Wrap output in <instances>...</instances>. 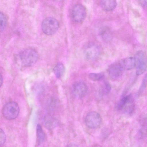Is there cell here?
I'll use <instances>...</instances> for the list:
<instances>
[{"mask_svg":"<svg viewBox=\"0 0 147 147\" xmlns=\"http://www.w3.org/2000/svg\"><path fill=\"white\" fill-rule=\"evenodd\" d=\"M38 55L37 52L32 49H25L21 52L18 57V61L21 66L25 67L32 66L37 61Z\"/></svg>","mask_w":147,"mask_h":147,"instance_id":"cell-1","label":"cell"},{"mask_svg":"<svg viewBox=\"0 0 147 147\" xmlns=\"http://www.w3.org/2000/svg\"><path fill=\"white\" fill-rule=\"evenodd\" d=\"M134 102L132 96L129 94L123 97L118 102L117 109L127 114H130L134 110Z\"/></svg>","mask_w":147,"mask_h":147,"instance_id":"cell-2","label":"cell"},{"mask_svg":"<svg viewBox=\"0 0 147 147\" xmlns=\"http://www.w3.org/2000/svg\"><path fill=\"white\" fill-rule=\"evenodd\" d=\"M20 109L18 104L15 102H9L3 107L2 113L3 116L9 120L13 119L18 116Z\"/></svg>","mask_w":147,"mask_h":147,"instance_id":"cell-3","label":"cell"},{"mask_svg":"<svg viewBox=\"0 0 147 147\" xmlns=\"http://www.w3.org/2000/svg\"><path fill=\"white\" fill-rule=\"evenodd\" d=\"M59 24L56 19L53 17H48L42 22L41 28L43 32L48 35H52L57 30Z\"/></svg>","mask_w":147,"mask_h":147,"instance_id":"cell-4","label":"cell"},{"mask_svg":"<svg viewBox=\"0 0 147 147\" xmlns=\"http://www.w3.org/2000/svg\"><path fill=\"white\" fill-rule=\"evenodd\" d=\"M85 123L86 126L91 129H95L100 126L102 119L100 115L95 111L91 112L86 115Z\"/></svg>","mask_w":147,"mask_h":147,"instance_id":"cell-5","label":"cell"},{"mask_svg":"<svg viewBox=\"0 0 147 147\" xmlns=\"http://www.w3.org/2000/svg\"><path fill=\"white\" fill-rule=\"evenodd\" d=\"M98 46L93 43L88 44L85 47L84 54L86 58L89 60H93L97 58L100 53Z\"/></svg>","mask_w":147,"mask_h":147,"instance_id":"cell-6","label":"cell"},{"mask_svg":"<svg viewBox=\"0 0 147 147\" xmlns=\"http://www.w3.org/2000/svg\"><path fill=\"white\" fill-rule=\"evenodd\" d=\"M136 60V73L139 76L143 74L147 68V63L145 55L142 51H138L135 57Z\"/></svg>","mask_w":147,"mask_h":147,"instance_id":"cell-7","label":"cell"},{"mask_svg":"<svg viewBox=\"0 0 147 147\" xmlns=\"http://www.w3.org/2000/svg\"><path fill=\"white\" fill-rule=\"evenodd\" d=\"M86 15V9L82 5L77 4L74 5L71 12V17L74 21L81 23L84 20Z\"/></svg>","mask_w":147,"mask_h":147,"instance_id":"cell-8","label":"cell"},{"mask_svg":"<svg viewBox=\"0 0 147 147\" xmlns=\"http://www.w3.org/2000/svg\"><path fill=\"white\" fill-rule=\"evenodd\" d=\"M72 92L74 95L79 98L84 97L87 91V87L86 84L82 81L74 82L72 87Z\"/></svg>","mask_w":147,"mask_h":147,"instance_id":"cell-9","label":"cell"},{"mask_svg":"<svg viewBox=\"0 0 147 147\" xmlns=\"http://www.w3.org/2000/svg\"><path fill=\"white\" fill-rule=\"evenodd\" d=\"M124 69L120 62L111 65L108 69V74L110 77L113 79H117L121 76Z\"/></svg>","mask_w":147,"mask_h":147,"instance_id":"cell-10","label":"cell"},{"mask_svg":"<svg viewBox=\"0 0 147 147\" xmlns=\"http://www.w3.org/2000/svg\"><path fill=\"white\" fill-rule=\"evenodd\" d=\"M124 69L130 70L136 66V60L135 57H130L123 59L120 62Z\"/></svg>","mask_w":147,"mask_h":147,"instance_id":"cell-11","label":"cell"},{"mask_svg":"<svg viewBox=\"0 0 147 147\" xmlns=\"http://www.w3.org/2000/svg\"><path fill=\"white\" fill-rule=\"evenodd\" d=\"M100 4L102 8L106 11H111L116 7V0H100Z\"/></svg>","mask_w":147,"mask_h":147,"instance_id":"cell-12","label":"cell"},{"mask_svg":"<svg viewBox=\"0 0 147 147\" xmlns=\"http://www.w3.org/2000/svg\"><path fill=\"white\" fill-rule=\"evenodd\" d=\"M64 70V66L61 63H58L56 64L53 69L54 74L57 78H60L63 76Z\"/></svg>","mask_w":147,"mask_h":147,"instance_id":"cell-13","label":"cell"},{"mask_svg":"<svg viewBox=\"0 0 147 147\" xmlns=\"http://www.w3.org/2000/svg\"><path fill=\"white\" fill-rule=\"evenodd\" d=\"M37 142L40 144L43 142L45 139V134L40 125L38 124L36 127Z\"/></svg>","mask_w":147,"mask_h":147,"instance_id":"cell-14","label":"cell"},{"mask_svg":"<svg viewBox=\"0 0 147 147\" xmlns=\"http://www.w3.org/2000/svg\"><path fill=\"white\" fill-rule=\"evenodd\" d=\"M111 89L110 84L107 82H105L101 86L100 89V93L102 95H105L110 92Z\"/></svg>","mask_w":147,"mask_h":147,"instance_id":"cell-15","label":"cell"},{"mask_svg":"<svg viewBox=\"0 0 147 147\" xmlns=\"http://www.w3.org/2000/svg\"><path fill=\"white\" fill-rule=\"evenodd\" d=\"M89 78L93 81H99L102 80L105 77L104 75L102 73H90L88 75Z\"/></svg>","mask_w":147,"mask_h":147,"instance_id":"cell-16","label":"cell"},{"mask_svg":"<svg viewBox=\"0 0 147 147\" xmlns=\"http://www.w3.org/2000/svg\"><path fill=\"white\" fill-rule=\"evenodd\" d=\"M56 121L54 118L50 117H46L45 119L46 126L49 128H52L55 126L56 124Z\"/></svg>","mask_w":147,"mask_h":147,"instance_id":"cell-17","label":"cell"},{"mask_svg":"<svg viewBox=\"0 0 147 147\" xmlns=\"http://www.w3.org/2000/svg\"><path fill=\"white\" fill-rule=\"evenodd\" d=\"M7 24V19L5 15L0 12V33L5 29Z\"/></svg>","mask_w":147,"mask_h":147,"instance_id":"cell-18","label":"cell"},{"mask_svg":"<svg viewBox=\"0 0 147 147\" xmlns=\"http://www.w3.org/2000/svg\"><path fill=\"white\" fill-rule=\"evenodd\" d=\"M6 135L4 131L0 128V146H2L5 143Z\"/></svg>","mask_w":147,"mask_h":147,"instance_id":"cell-19","label":"cell"},{"mask_svg":"<svg viewBox=\"0 0 147 147\" xmlns=\"http://www.w3.org/2000/svg\"><path fill=\"white\" fill-rule=\"evenodd\" d=\"M147 82V76L146 74H145L144 76L143 80L142 82L141 85L140 86V89L139 90V92H142L145 88Z\"/></svg>","mask_w":147,"mask_h":147,"instance_id":"cell-20","label":"cell"},{"mask_svg":"<svg viewBox=\"0 0 147 147\" xmlns=\"http://www.w3.org/2000/svg\"><path fill=\"white\" fill-rule=\"evenodd\" d=\"M141 5L143 7H146L147 5V0H139Z\"/></svg>","mask_w":147,"mask_h":147,"instance_id":"cell-21","label":"cell"},{"mask_svg":"<svg viewBox=\"0 0 147 147\" xmlns=\"http://www.w3.org/2000/svg\"><path fill=\"white\" fill-rule=\"evenodd\" d=\"M3 82V78L2 76L0 73V88Z\"/></svg>","mask_w":147,"mask_h":147,"instance_id":"cell-22","label":"cell"}]
</instances>
